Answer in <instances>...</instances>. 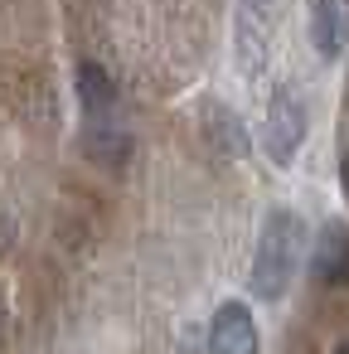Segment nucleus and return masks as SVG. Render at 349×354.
I'll return each instance as SVG.
<instances>
[{"mask_svg":"<svg viewBox=\"0 0 349 354\" xmlns=\"http://www.w3.org/2000/svg\"><path fill=\"white\" fill-rule=\"evenodd\" d=\"M301 243H305V223L291 209H272L262 223V238H257V257H252V291L262 301H276L286 291L296 257H301Z\"/></svg>","mask_w":349,"mask_h":354,"instance_id":"1","label":"nucleus"},{"mask_svg":"<svg viewBox=\"0 0 349 354\" xmlns=\"http://www.w3.org/2000/svg\"><path fill=\"white\" fill-rule=\"evenodd\" d=\"M301 141H305V97L291 93V88H281V93L272 97V107H267L262 146H267V156H272L276 165H291V156H296Z\"/></svg>","mask_w":349,"mask_h":354,"instance_id":"2","label":"nucleus"},{"mask_svg":"<svg viewBox=\"0 0 349 354\" xmlns=\"http://www.w3.org/2000/svg\"><path fill=\"white\" fill-rule=\"evenodd\" d=\"M209 344H214V354H257V325H252L247 306L223 301V306L214 310Z\"/></svg>","mask_w":349,"mask_h":354,"instance_id":"3","label":"nucleus"},{"mask_svg":"<svg viewBox=\"0 0 349 354\" xmlns=\"http://www.w3.org/2000/svg\"><path fill=\"white\" fill-rule=\"evenodd\" d=\"M310 277L320 286H339L349 277V233L344 223H325L315 238V257H310Z\"/></svg>","mask_w":349,"mask_h":354,"instance_id":"4","label":"nucleus"},{"mask_svg":"<svg viewBox=\"0 0 349 354\" xmlns=\"http://www.w3.org/2000/svg\"><path fill=\"white\" fill-rule=\"evenodd\" d=\"M310 39L325 59H334L349 39V6L344 0H320V6L310 10Z\"/></svg>","mask_w":349,"mask_h":354,"instance_id":"5","label":"nucleus"},{"mask_svg":"<svg viewBox=\"0 0 349 354\" xmlns=\"http://www.w3.org/2000/svg\"><path fill=\"white\" fill-rule=\"evenodd\" d=\"M78 97H83V107H88L93 117H102V112L117 102L112 73H107L102 64H78Z\"/></svg>","mask_w":349,"mask_h":354,"instance_id":"6","label":"nucleus"},{"mask_svg":"<svg viewBox=\"0 0 349 354\" xmlns=\"http://www.w3.org/2000/svg\"><path fill=\"white\" fill-rule=\"evenodd\" d=\"M83 146H88V156L93 160H126V151H131V141L122 136V131H102V122H93L88 127V136H83Z\"/></svg>","mask_w":349,"mask_h":354,"instance_id":"7","label":"nucleus"},{"mask_svg":"<svg viewBox=\"0 0 349 354\" xmlns=\"http://www.w3.org/2000/svg\"><path fill=\"white\" fill-rule=\"evenodd\" d=\"M339 185H344V199H349V151H344V160H339Z\"/></svg>","mask_w":349,"mask_h":354,"instance_id":"8","label":"nucleus"},{"mask_svg":"<svg viewBox=\"0 0 349 354\" xmlns=\"http://www.w3.org/2000/svg\"><path fill=\"white\" fill-rule=\"evenodd\" d=\"M334 354H349V339H339V344H334Z\"/></svg>","mask_w":349,"mask_h":354,"instance_id":"9","label":"nucleus"}]
</instances>
